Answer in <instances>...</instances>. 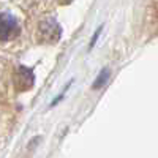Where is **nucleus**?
<instances>
[{
	"instance_id": "obj_4",
	"label": "nucleus",
	"mask_w": 158,
	"mask_h": 158,
	"mask_svg": "<svg viewBox=\"0 0 158 158\" xmlns=\"http://www.w3.org/2000/svg\"><path fill=\"white\" fill-rule=\"evenodd\" d=\"M108 77H109V70L106 68V70H101V73L98 74V79L94 82V89H101L104 84H106V81H108Z\"/></svg>"
},
{
	"instance_id": "obj_3",
	"label": "nucleus",
	"mask_w": 158,
	"mask_h": 158,
	"mask_svg": "<svg viewBox=\"0 0 158 158\" xmlns=\"http://www.w3.org/2000/svg\"><path fill=\"white\" fill-rule=\"evenodd\" d=\"M15 85L19 89V92H25L27 89H30L33 85L32 70L25 68V67H19L18 71H16V77H15Z\"/></svg>"
},
{
	"instance_id": "obj_1",
	"label": "nucleus",
	"mask_w": 158,
	"mask_h": 158,
	"mask_svg": "<svg viewBox=\"0 0 158 158\" xmlns=\"http://www.w3.org/2000/svg\"><path fill=\"white\" fill-rule=\"evenodd\" d=\"M19 33L16 19L8 13H0V41H8Z\"/></svg>"
},
{
	"instance_id": "obj_2",
	"label": "nucleus",
	"mask_w": 158,
	"mask_h": 158,
	"mask_svg": "<svg viewBox=\"0 0 158 158\" xmlns=\"http://www.w3.org/2000/svg\"><path fill=\"white\" fill-rule=\"evenodd\" d=\"M62 35L60 25L57 24L56 19L48 18L43 22H40V36H41L46 43H56Z\"/></svg>"
},
{
	"instance_id": "obj_5",
	"label": "nucleus",
	"mask_w": 158,
	"mask_h": 158,
	"mask_svg": "<svg viewBox=\"0 0 158 158\" xmlns=\"http://www.w3.org/2000/svg\"><path fill=\"white\" fill-rule=\"evenodd\" d=\"M100 32H101V27L98 29V32L95 33V36H94V40H92V43H90V48H94V44H95V41H97V38H98V35H100Z\"/></svg>"
},
{
	"instance_id": "obj_6",
	"label": "nucleus",
	"mask_w": 158,
	"mask_h": 158,
	"mask_svg": "<svg viewBox=\"0 0 158 158\" xmlns=\"http://www.w3.org/2000/svg\"><path fill=\"white\" fill-rule=\"evenodd\" d=\"M59 2H60V3H63V5H67V3H71L73 0H59Z\"/></svg>"
}]
</instances>
